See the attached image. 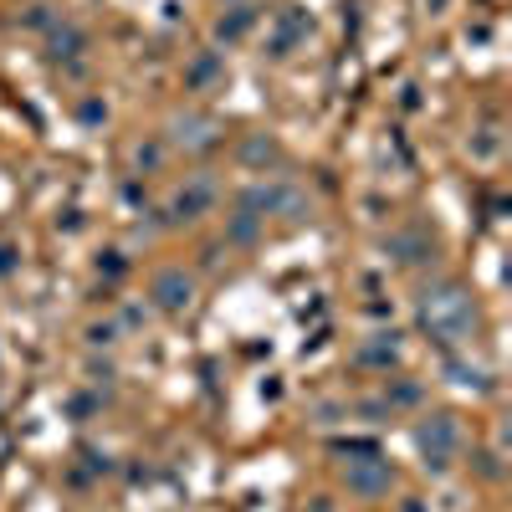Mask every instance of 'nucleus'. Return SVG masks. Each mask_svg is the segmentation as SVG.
Masks as SVG:
<instances>
[{
	"label": "nucleus",
	"instance_id": "nucleus-5",
	"mask_svg": "<svg viewBox=\"0 0 512 512\" xmlns=\"http://www.w3.org/2000/svg\"><path fill=\"white\" fill-rule=\"evenodd\" d=\"M344 487L354 497H384V492L395 487V466L384 461V456H374V451H364L359 461L344 466Z\"/></svg>",
	"mask_w": 512,
	"mask_h": 512
},
{
	"label": "nucleus",
	"instance_id": "nucleus-14",
	"mask_svg": "<svg viewBox=\"0 0 512 512\" xmlns=\"http://www.w3.org/2000/svg\"><path fill=\"white\" fill-rule=\"evenodd\" d=\"M390 246L400 251V262H425V256H431V241H425V236H415V231H400V236H390Z\"/></svg>",
	"mask_w": 512,
	"mask_h": 512
},
{
	"label": "nucleus",
	"instance_id": "nucleus-19",
	"mask_svg": "<svg viewBox=\"0 0 512 512\" xmlns=\"http://www.w3.org/2000/svg\"><path fill=\"white\" fill-rule=\"evenodd\" d=\"M134 164H139V169H159V164H164V144H139V149H134Z\"/></svg>",
	"mask_w": 512,
	"mask_h": 512
},
{
	"label": "nucleus",
	"instance_id": "nucleus-4",
	"mask_svg": "<svg viewBox=\"0 0 512 512\" xmlns=\"http://www.w3.org/2000/svg\"><path fill=\"white\" fill-rule=\"evenodd\" d=\"M216 205V180H205V175H195V180H185L175 195H169V210H164V226H190V221H200L205 210Z\"/></svg>",
	"mask_w": 512,
	"mask_h": 512
},
{
	"label": "nucleus",
	"instance_id": "nucleus-11",
	"mask_svg": "<svg viewBox=\"0 0 512 512\" xmlns=\"http://www.w3.org/2000/svg\"><path fill=\"white\" fill-rule=\"evenodd\" d=\"M251 26H256V0H241V6H231V11L216 21V41H221V47H236Z\"/></svg>",
	"mask_w": 512,
	"mask_h": 512
},
{
	"label": "nucleus",
	"instance_id": "nucleus-16",
	"mask_svg": "<svg viewBox=\"0 0 512 512\" xmlns=\"http://www.w3.org/2000/svg\"><path fill=\"white\" fill-rule=\"evenodd\" d=\"M57 21H62V16H57L52 6H41V0H36V6H26V16H21V26H26V31H52Z\"/></svg>",
	"mask_w": 512,
	"mask_h": 512
},
{
	"label": "nucleus",
	"instance_id": "nucleus-2",
	"mask_svg": "<svg viewBox=\"0 0 512 512\" xmlns=\"http://www.w3.org/2000/svg\"><path fill=\"white\" fill-rule=\"evenodd\" d=\"M241 210H251V216H287V221H303L313 216V200L303 185H292V180H267V185H251L241 195Z\"/></svg>",
	"mask_w": 512,
	"mask_h": 512
},
{
	"label": "nucleus",
	"instance_id": "nucleus-22",
	"mask_svg": "<svg viewBox=\"0 0 512 512\" xmlns=\"http://www.w3.org/2000/svg\"><path fill=\"white\" fill-rule=\"evenodd\" d=\"M67 410H72V415H93V410H98V395H72Z\"/></svg>",
	"mask_w": 512,
	"mask_h": 512
},
{
	"label": "nucleus",
	"instance_id": "nucleus-18",
	"mask_svg": "<svg viewBox=\"0 0 512 512\" xmlns=\"http://www.w3.org/2000/svg\"><path fill=\"white\" fill-rule=\"evenodd\" d=\"M425 400V390H420V384H395V390H384V405H420Z\"/></svg>",
	"mask_w": 512,
	"mask_h": 512
},
{
	"label": "nucleus",
	"instance_id": "nucleus-20",
	"mask_svg": "<svg viewBox=\"0 0 512 512\" xmlns=\"http://www.w3.org/2000/svg\"><path fill=\"white\" fill-rule=\"evenodd\" d=\"M16 267H21V251H16L11 241H0V277H11Z\"/></svg>",
	"mask_w": 512,
	"mask_h": 512
},
{
	"label": "nucleus",
	"instance_id": "nucleus-21",
	"mask_svg": "<svg viewBox=\"0 0 512 512\" xmlns=\"http://www.w3.org/2000/svg\"><path fill=\"white\" fill-rule=\"evenodd\" d=\"M88 344H103V349L118 344V328H113V323H93V328H88Z\"/></svg>",
	"mask_w": 512,
	"mask_h": 512
},
{
	"label": "nucleus",
	"instance_id": "nucleus-1",
	"mask_svg": "<svg viewBox=\"0 0 512 512\" xmlns=\"http://www.w3.org/2000/svg\"><path fill=\"white\" fill-rule=\"evenodd\" d=\"M420 318H425V328H431L441 344H461V338L472 333V323H477L472 297H466L456 282L425 287V292H420Z\"/></svg>",
	"mask_w": 512,
	"mask_h": 512
},
{
	"label": "nucleus",
	"instance_id": "nucleus-13",
	"mask_svg": "<svg viewBox=\"0 0 512 512\" xmlns=\"http://www.w3.org/2000/svg\"><path fill=\"white\" fill-rule=\"evenodd\" d=\"M256 236H262V216H251V210H236V216L226 221V241L231 246H251Z\"/></svg>",
	"mask_w": 512,
	"mask_h": 512
},
{
	"label": "nucleus",
	"instance_id": "nucleus-17",
	"mask_svg": "<svg viewBox=\"0 0 512 512\" xmlns=\"http://www.w3.org/2000/svg\"><path fill=\"white\" fill-rule=\"evenodd\" d=\"M77 118H82V123H88V128H98V123L108 118V103H103L98 93H88V98H82V103H77Z\"/></svg>",
	"mask_w": 512,
	"mask_h": 512
},
{
	"label": "nucleus",
	"instance_id": "nucleus-7",
	"mask_svg": "<svg viewBox=\"0 0 512 512\" xmlns=\"http://www.w3.org/2000/svg\"><path fill=\"white\" fill-rule=\"evenodd\" d=\"M149 297H154V308H164V313H185L190 297H195V277L185 267H164L149 282Z\"/></svg>",
	"mask_w": 512,
	"mask_h": 512
},
{
	"label": "nucleus",
	"instance_id": "nucleus-6",
	"mask_svg": "<svg viewBox=\"0 0 512 512\" xmlns=\"http://www.w3.org/2000/svg\"><path fill=\"white\" fill-rule=\"evenodd\" d=\"M221 134V123L210 118V113H175L169 118V149H210Z\"/></svg>",
	"mask_w": 512,
	"mask_h": 512
},
{
	"label": "nucleus",
	"instance_id": "nucleus-12",
	"mask_svg": "<svg viewBox=\"0 0 512 512\" xmlns=\"http://www.w3.org/2000/svg\"><path fill=\"white\" fill-rule=\"evenodd\" d=\"M221 77H226V62H221V52H200V57L185 67V88H190V93H205V88H216Z\"/></svg>",
	"mask_w": 512,
	"mask_h": 512
},
{
	"label": "nucleus",
	"instance_id": "nucleus-9",
	"mask_svg": "<svg viewBox=\"0 0 512 512\" xmlns=\"http://www.w3.org/2000/svg\"><path fill=\"white\" fill-rule=\"evenodd\" d=\"M88 47H93V36L82 31L77 21H57V26L47 31V57H52V62H77Z\"/></svg>",
	"mask_w": 512,
	"mask_h": 512
},
{
	"label": "nucleus",
	"instance_id": "nucleus-10",
	"mask_svg": "<svg viewBox=\"0 0 512 512\" xmlns=\"http://www.w3.org/2000/svg\"><path fill=\"white\" fill-rule=\"evenodd\" d=\"M354 364L390 374V369L400 364V333H374V338H364V344L354 349Z\"/></svg>",
	"mask_w": 512,
	"mask_h": 512
},
{
	"label": "nucleus",
	"instance_id": "nucleus-3",
	"mask_svg": "<svg viewBox=\"0 0 512 512\" xmlns=\"http://www.w3.org/2000/svg\"><path fill=\"white\" fill-rule=\"evenodd\" d=\"M415 446H420V456H425V466H431V472H446V466L456 461V451H461V425H456V415L420 420Z\"/></svg>",
	"mask_w": 512,
	"mask_h": 512
},
{
	"label": "nucleus",
	"instance_id": "nucleus-8",
	"mask_svg": "<svg viewBox=\"0 0 512 512\" xmlns=\"http://www.w3.org/2000/svg\"><path fill=\"white\" fill-rule=\"evenodd\" d=\"M308 31H313V21H308L303 11H297V6H287V11L272 21V41H267L272 57H292V47H303Z\"/></svg>",
	"mask_w": 512,
	"mask_h": 512
},
{
	"label": "nucleus",
	"instance_id": "nucleus-15",
	"mask_svg": "<svg viewBox=\"0 0 512 512\" xmlns=\"http://www.w3.org/2000/svg\"><path fill=\"white\" fill-rule=\"evenodd\" d=\"M277 159V144L267 139V134H251L246 144H241V164H272Z\"/></svg>",
	"mask_w": 512,
	"mask_h": 512
}]
</instances>
